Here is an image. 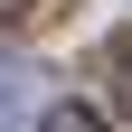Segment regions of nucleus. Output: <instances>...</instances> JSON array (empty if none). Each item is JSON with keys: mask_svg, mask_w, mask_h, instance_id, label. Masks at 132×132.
<instances>
[{"mask_svg": "<svg viewBox=\"0 0 132 132\" xmlns=\"http://www.w3.org/2000/svg\"><path fill=\"white\" fill-rule=\"evenodd\" d=\"M38 113V66L28 57H0V132H19Z\"/></svg>", "mask_w": 132, "mask_h": 132, "instance_id": "1", "label": "nucleus"}, {"mask_svg": "<svg viewBox=\"0 0 132 132\" xmlns=\"http://www.w3.org/2000/svg\"><path fill=\"white\" fill-rule=\"evenodd\" d=\"M104 76H113V104L132 113V28H123V38H104Z\"/></svg>", "mask_w": 132, "mask_h": 132, "instance_id": "2", "label": "nucleus"}, {"mask_svg": "<svg viewBox=\"0 0 132 132\" xmlns=\"http://www.w3.org/2000/svg\"><path fill=\"white\" fill-rule=\"evenodd\" d=\"M38 132H104V113H94V104H47Z\"/></svg>", "mask_w": 132, "mask_h": 132, "instance_id": "3", "label": "nucleus"}, {"mask_svg": "<svg viewBox=\"0 0 132 132\" xmlns=\"http://www.w3.org/2000/svg\"><path fill=\"white\" fill-rule=\"evenodd\" d=\"M19 10H28V0H0V19H19Z\"/></svg>", "mask_w": 132, "mask_h": 132, "instance_id": "4", "label": "nucleus"}]
</instances>
